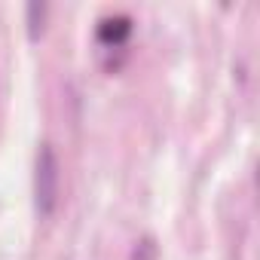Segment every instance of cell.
Wrapping results in <instances>:
<instances>
[{"label":"cell","mask_w":260,"mask_h":260,"mask_svg":"<svg viewBox=\"0 0 260 260\" xmlns=\"http://www.w3.org/2000/svg\"><path fill=\"white\" fill-rule=\"evenodd\" d=\"M128 34H132V19L128 16H110L98 25V40L107 43V46H119L128 40Z\"/></svg>","instance_id":"obj_2"},{"label":"cell","mask_w":260,"mask_h":260,"mask_svg":"<svg viewBox=\"0 0 260 260\" xmlns=\"http://www.w3.org/2000/svg\"><path fill=\"white\" fill-rule=\"evenodd\" d=\"M58 184H61V172H58V159L55 150L49 144L40 147L37 153V169H34V202L40 217H49L58 205Z\"/></svg>","instance_id":"obj_1"},{"label":"cell","mask_w":260,"mask_h":260,"mask_svg":"<svg viewBox=\"0 0 260 260\" xmlns=\"http://www.w3.org/2000/svg\"><path fill=\"white\" fill-rule=\"evenodd\" d=\"M43 16H46V7H43V4H31V7H28V31H31L34 40H37L40 31H43Z\"/></svg>","instance_id":"obj_3"}]
</instances>
